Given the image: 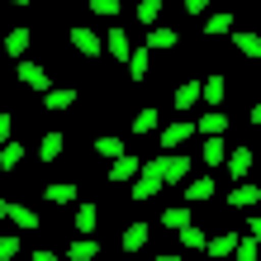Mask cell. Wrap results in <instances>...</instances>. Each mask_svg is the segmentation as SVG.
<instances>
[{
  "label": "cell",
  "mask_w": 261,
  "mask_h": 261,
  "mask_svg": "<svg viewBox=\"0 0 261 261\" xmlns=\"http://www.w3.org/2000/svg\"><path fill=\"white\" fill-rule=\"evenodd\" d=\"M119 10H124L119 0H90V14H100V19H114Z\"/></svg>",
  "instance_id": "e575fe53"
},
{
  "label": "cell",
  "mask_w": 261,
  "mask_h": 261,
  "mask_svg": "<svg viewBox=\"0 0 261 261\" xmlns=\"http://www.w3.org/2000/svg\"><path fill=\"white\" fill-rule=\"evenodd\" d=\"M195 133V124H186V119H171V124H166L157 138H162V152H171V147H180V143H186V138Z\"/></svg>",
  "instance_id": "30bf717a"
},
{
  "label": "cell",
  "mask_w": 261,
  "mask_h": 261,
  "mask_svg": "<svg viewBox=\"0 0 261 261\" xmlns=\"http://www.w3.org/2000/svg\"><path fill=\"white\" fill-rule=\"evenodd\" d=\"M228 204H233V209H252V204H261V186H252V180L242 176L238 186L228 190Z\"/></svg>",
  "instance_id": "ba28073f"
},
{
  "label": "cell",
  "mask_w": 261,
  "mask_h": 261,
  "mask_svg": "<svg viewBox=\"0 0 261 261\" xmlns=\"http://www.w3.org/2000/svg\"><path fill=\"white\" fill-rule=\"evenodd\" d=\"M67 43H71V48L81 53V57H100V53H105V38H100L90 24H76L71 34H67Z\"/></svg>",
  "instance_id": "3957f363"
},
{
  "label": "cell",
  "mask_w": 261,
  "mask_h": 261,
  "mask_svg": "<svg viewBox=\"0 0 261 261\" xmlns=\"http://www.w3.org/2000/svg\"><path fill=\"white\" fill-rule=\"evenodd\" d=\"M143 48H147V53H171V48H180V34H176V29H162V24H152Z\"/></svg>",
  "instance_id": "8992f818"
},
{
  "label": "cell",
  "mask_w": 261,
  "mask_h": 261,
  "mask_svg": "<svg viewBox=\"0 0 261 261\" xmlns=\"http://www.w3.org/2000/svg\"><path fill=\"white\" fill-rule=\"evenodd\" d=\"M256 247H261V238L247 233V238H238V242H233V256H238V261H256Z\"/></svg>",
  "instance_id": "1f68e13d"
},
{
  "label": "cell",
  "mask_w": 261,
  "mask_h": 261,
  "mask_svg": "<svg viewBox=\"0 0 261 261\" xmlns=\"http://www.w3.org/2000/svg\"><path fill=\"white\" fill-rule=\"evenodd\" d=\"M180 186H186V204H204V199H214V195H219V186H214V176H186V180H180Z\"/></svg>",
  "instance_id": "5b68a950"
},
{
  "label": "cell",
  "mask_w": 261,
  "mask_h": 261,
  "mask_svg": "<svg viewBox=\"0 0 261 261\" xmlns=\"http://www.w3.org/2000/svg\"><path fill=\"white\" fill-rule=\"evenodd\" d=\"M14 76H19V86H24V90H38V95L53 86L48 67H43V62H29V57H14Z\"/></svg>",
  "instance_id": "7a4b0ae2"
},
{
  "label": "cell",
  "mask_w": 261,
  "mask_h": 261,
  "mask_svg": "<svg viewBox=\"0 0 261 261\" xmlns=\"http://www.w3.org/2000/svg\"><path fill=\"white\" fill-rule=\"evenodd\" d=\"M171 105H176V110H195V105H199V81H180L171 90Z\"/></svg>",
  "instance_id": "44dd1931"
},
{
  "label": "cell",
  "mask_w": 261,
  "mask_h": 261,
  "mask_svg": "<svg viewBox=\"0 0 261 261\" xmlns=\"http://www.w3.org/2000/svg\"><path fill=\"white\" fill-rule=\"evenodd\" d=\"M233 242H238V233H219V238H204V247H199V252H209V256H233Z\"/></svg>",
  "instance_id": "4316f807"
},
{
  "label": "cell",
  "mask_w": 261,
  "mask_h": 261,
  "mask_svg": "<svg viewBox=\"0 0 261 261\" xmlns=\"http://www.w3.org/2000/svg\"><path fill=\"white\" fill-rule=\"evenodd\" d=\"M138 171H143V162H138V152H119V157H110V171H105V176H110L114 180V186H124V180H133Z\"/></svg>",
  "instance_id": "277c9868"
},
{
  "label": "cell",
  "mask_w": 261,
  "mask_h": 261,
  "mask_svg": "<svg viewBox=\"0 0 261 261\" xmlns=\"http://www.w3.org/2000/svg\"><path fill=\"white\" fill-rule=\"evenodd\" d=\"M71 105H76L71 86H48V90H43V110H71Z\"/></svg>",
  "instance_id": "5bb4252c"
},
{
  "label": "cell",
  "mask_w": 261,
  "mask_h": 261,
  "mask_svg": "<svg viewBox=\"0 0 261 261\" xmlns=\"http://www.w3.org/2000/svg\"><path fill=\"white\" fill-rule=\"evenodd\" d=\"M5 138H14V119H10V114H0V143H5Z\"/></svg>",
  "instance_id": "74e56055"
},
{
  "label": "cell",
  "mask_w": 261,
  "mask_h": 261,
  "mask_svg": "<svg viewBox=\"0 0 261 261\" xmlns=\"http://www.w3.org/2000/svg\"><path fill=\"white\" fill-rule=\"evenodd\" d=\"M157 195H162V180L143 166V171L133 176V199H157Z\"/></svg>",
  "instance_id": "9a60e30c"
},
{
  "label": "cell",
  "mask_w": 261,
  "mask_h": 261,
  "mask_svg": "<svg viewBox=\"0 0 261 261\" xmlns=\"http://www.w3.org/2000/svg\"><path fill=\"white\" fill-rule=\"evenodd\" d=\"M180 223H190V209L186 204H180V209H162V228H171V233H176Z\"/></svg>",
  "instance_id": "836d02e7"
},
{
  "label": "cell",
  "mask_w": 261,
  "mask_h": 261,
  "mask_svg": "<svg viewBox=\"0 0 261 261\" xmlns=\"http://www.w3.org/2000/svg\"><path fill=\"white\" fill-rule=\"evenodd\" d=\"M71 223H76V233H95V223H100V209H95V204H76Z\"/></svg>",
  "instance_id": "484cf974"
},
{
  "label": "cell",
  "mask_w": 261,
  "mask_h": 261,
  "mask_svg": "<svg viewBox=\"0 0 261 261\" xmlns=\"http://www.w3.org/2000/svg\"><path fill=\"white\" fill-rule=\"evenodd\" d=\"M233 48L252 62V57H261V34H252V29H238V24H233Z\"/></svg>",
  "instance_id": "8fae6325"
},
{
  "label": "cell",
  "mask_w": 261,
  "mask_h": 261,
  "mask_svg": "<svg viewBox=\"0 0 261 261\" xmlns=\"http://www.w3.org/2000/svg\"><path fill=\"white\" fill-rule=\"evenodd\" d=\"M14 252H19V238H14V233H5V238H0V261H10Z\"/></svg>",
  "instance_id": "d590c367"
},
{
  "label": "cell",
  "mask_w": 261,
  "mask_h": 261,
  "mask_svg": "<svg viewBox=\"0 0 261 261\" xmlns=\"http://www.w3.org/2000/svg\"><path fill=\"white\" fill-rule=\"evenodd\" d=\"M176 238H180V247H204V233H199L195 223H180V228H176Z\"/></svg>",
  "instance_id": "d6a6232c"
},
{
  "label": "cell",
  "mask_w": 261,
  "mask_h": 261,
  "mask_svg": "<svg viewBox=\"0 0 261 261\" xmlns=\"http://www.w3.org/2000/svg\"><path fill=\"white\" fill-rule=\"evenodd\" d=\"M10 5H14V10H29V5H38V0H10Z\"/></svg>",
  "instance_id": "ab89813d"
},
{
  "label": "cell",
  "mask_w": 261,
  "mask_h": 261,
  "mask_svg": "<svg viewBox=\"0 0 261 261\" xmlns=\"http://www.w3.org/2000/svg\"><path fill=\"white\" fill-rule=\"evenodd\" d=\"M133 19L143 24V29H152L162 19V0H138V10H133Z\"/></svg>",
  "instance_id": "83f0119b"
},
{
  "label": "cell",
  "mask_w": 261,
  "mask_h": 261,
  "mask_svg": "<svg viewBox=\"0 0 261 261\" xmlns=\"http://www.w3.org/2000/svg\"><path fill=\"white\" fill-rule=\"evenodd\" d=\"M143 166L162 180V186H180V180L195 171V166H190V157H180V152H176V157H171V152H162V157H152V162H143Z\"/></svg>",
  "instance_id": "6da1fadb"
},
{
  "label": "cell",
  "mask_w": 261,
  "mask_h": 261,
  "mask_svg": "<svg viewBox=\"0 0 261 261\" xmlns=\"http://www.w3.org/2000/svg\"><path fill=\"white\" fill-rule=\"evenodd\" d=\"M223 90H228V76H223V71H214V76H204V81H199V100L214 110V105H223V100H228Z\"/></svg>",
  "instance_id": "52a82bcc"
},
{
  "label": "cell",
  "mask_w": 261,
  "mask_h": 261,
  "mask_svg": "<svg viewBox=\"0 0 261 261\" xmlns=\"http://www.w3.org/2000/svg\"><path fill=\"white\" fill-rule=\"evenodd\" d=\"M180 5H186V14H204V10H209V0H180Z\"/></svg>",
  "instance_id": "8d00e7d4"
},
{
  "label": "cell",
  "mask_w": 261,
  "mask_h": 261,
  "mask_svg": "<svg viewBox=\"0 0 261 261\" xmlns=\"http://www.w3.org/2000/svg\"><path fill=\"white\" fill-rule=\"evenodd\" d=\"M223 133H209L204 138V152H199V157H204V166H209V171H214V166H223Z\"/></svg>",
  "instance_id": "7402d4cb"
},
{
  "label": "cell",
  "mask_w": 261,
  "mask_h": 261,
  "mask_svg": "<svg viewBox=\"0 0 261 261\" xmlns=\"http://www.w3.org/2000/svg\"><path fill=\"white\" fill-rule=\"evenodd\" d=\"M128 48H133V43H128V29H124V24H114L110 34H105V53L124 62V57H128Z\"/></svg>",
  "instance_id": "7c38bea8"
},
{
  "label": "cell",
  "mask_w": 261,
  "mask_h": 261,
  "mask_svg": "<svg viewBox=\"0 0 261 261\" xmlns=\"http://www.w3.org/2000/svg\"><path fill=\"white\" fill-rule=\"evenodd\" d=\"M29 43H34V34H29L24 24H19V29H10V34H5V57H24V53H29Z\"/></svg>",
  "instance_id": "ffe728a7"
},
{
  "label": "cell",
  "mask_w": 261,
  "mask_h": 261,
  "mask_svg": "<svg viewBox=\"0 0 261 261\" xmlns=\"http://www.w3.org/2000/svg\"><path fill=\"white\" fill-rule=\"evenodd\" d=\"M95 252H100V242L90 238V233H81V238L67 247V256H71V261H95Z\"/></svg>",
  "instance_id": "cb8c5ba5"
},
{
  "label": "cell",
  "mask_w": 261,
  "mask_h": 261,
  "mask_svg": "<svg viewBox=\"0 0 261 261\" xmlns=\"http://www.w3.org/2000/svg\"><path fill=\"white\" fill-rule=\"evenodd\" d=\"M195 133H204V138H209V133H228V114L219 110V105H214V110H209V114L195 124Z\"/></svg>",
  "instance_id": "603a6c76"
},
{
  "label": "cell",
  "mask_w": 261,
  "mask_h": 261,
  "mask_svg": "<svg viewBox=\"0 0 261 261\" xmlns=\"http://www.w3.org/2000/svg\"><path fill=\"white\" fill-rule=\"evenodd\" d=\"M95 152L110 162V157H119V152H124V138H119V133H100V138H95Z\"/></svg>",
  "instance_id": "f546056e"
},
{
  "label": "cell",
  "mask_w": 261,
  "mask_h": 261,
  "mask_svg": "<svg viewBox=\"0 0 261 261\" xmlns=\"http://www.w3.org/2000/svg\"><path fill=\"white\" fill-rule=\"evenodd\" d=\"M162 128V114L157 110H138L133 114V133H157Z\"/></svg>",
  "instance_id": "4dcf8cb0"
},
{
  "label": "cell",
  "mask_w": 261,
  "mask_h": 261,
  "mask_svg": "<svg viewBox=\"0 0 261 261\" xmlns=\"http://www.w3.org/2000/svg\"><path fill=\"white\" fill-rule=\"evenodd\" d=\"M5 214H10V199H5V195H0V223H5Z\"/></svg>",
  "instance_id": "f35d334b"
},
{
  "label": "cell",
  "mask_w": 261,
  "mask_h": 261,
  "mask_svg": "<svg viewBox=\"0 0 261 261\" xmlns=\"http://www.w3.org/2000/svg\"><path fill=\"white\" fill-rule=\"evenodd\" d=\"M143 247H147V223H143V219H133V223L124 228V252H128V256H138Z\"/></svg>",
  "instance_id": "2e32d148"
},
{
  "label": "cell",
  "mask_w": 261,
  "mask_h": 261,
  "mask_svg": "<svg viewBox=\"0 0 261 261\" xmlns=\"http://www.w3.org/2000/svg\"><path fill=\"white\" fill-rule=\"evenodd\" d=\"M5 219H10L14 228H24V233H34V228L43 223V219H38V209H29V204H10V214H5Z\"/></svg>",
  "instance_id": "ac0fdd59"
},
{
  "label": "cell",
  "mask_w": 261,
  "mask_h": 261,
  "mask_svg": "<svg viewBox=\"0 0 261 261\" xmlns=\"http://www.w3.org/2000/svg\"><path fill=\"white\" fill-rule=\"evenodd\" d=\"M204 34H214V38H219V34H233V14H228V10H214L209 19H204Z\"/></svg>",
  "instance_id": "f1b7e54d"
},
{
  "label": "cell",
  "mask_w": 261,
  "mask_h": 261,
  "mask_svg": "<svg viewBox=\"0 0 261 261\" xmlns=\"http://www.w3.org/2000/svg\"><path fill=\"white\" fill-rule=\"evenodd\" d=\"M43 199L48 204H76V186L71 180H53V186H43Z\"/></svg>",
  "instance_id": "d6986e66"
},
{
  "label": "cell",
  "mask_w": 261,
  "mask_h": 261,
  "mask_svg": "<svg viewBox=\"0 0 261 261\" xmlns=\"http://www.w3.org/2000/svg\"><path fill=\"white\" fill-rule=\"evenodd\" d=\"M252 147H233V152H223V166H228V176H233V180H242V176H247L252 171Z\"/></svg>",
  "instance_id": "9c48e42d"
},
{
  "label": "cell",
  "mask_w": 261,
  "mask_h": 261,
  "mask_svg": "<svg viewBox=\"0 0 261 261\" xmlns=\"http://www.w3.org/2000/svg\"><path fill=\"white\" fill-rule=\"evenodd\" d=\"M62 152H67V133H43L38 138V157L43 162H57Z\"/></svg>",
  "instance_id": "e0dca14e"
},
{
  "label": "cell",
  "mask_w": 261,
  "mask_h": 261,
  "mask_svg": "<svg viewBox=\"0 0 261 261\" xmlns=\"http://www.w3.org/2000/svg\"><path fill=\"white\" fill-rule=\"evenodd\" d=\"M24 166V143H14V138H5V143H0V171H19Z\"/></svg>",
  "instance_id": "4fadbf2b"
},
{
  "label": "cell",
  "mask_w": 261,
  "mask_h": 261,
  "mask_svg": "<svg viewBox=\"0 0 261 261\" xmlns=\"http://www.w3.org/2000/svg\"><path fill=\"white\" fill-rule=\"evenodd\" d=\"M147 48H128V57H124V67H128V76L133 81H147Z\"/></svg>",
  "instance_id": "d4e9b609"
}]
</instances>
